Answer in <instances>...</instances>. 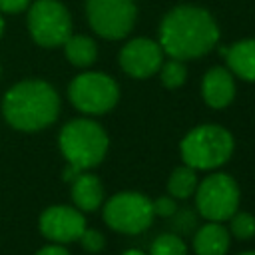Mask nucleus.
<instances>
[{
  "mask_svg": "<svg viewBox=\"0 0 255 255\" xmlns=\"http://www.w3.org/2000/svg\"><path fill=\"white\" fill-rule=\"evenodd\" d=\"M151 205H153V215H159V217H171L177 209L173 197H157L155 201H151Z\"/></svg>",
  "mask_w": 255,
  "mask_h": 255,
  "instance_id": "nucleus-22",
  "label": "nucleus"
},
{
  "mask_svg": "<svg viewBox=\"0 0 255 255\" xmlns=\"http://www.w3.org/2000/svg\"><path fill=\"white\" fill-rule=\"evenodd\" d=\"M28 30L38 46H62L72 34L70 12L58 0H36L28 8Z\"/></svg>",
  "mask_w": 255,
  "mask_h": 255,
  "instance_id": "nucleus-8",
  "label": "nucleus"
},
{
  "mask_svg": "<svg viewBox=\"0 0 255 255\" xmlns=\"http://www.w3.org/2000/svg\"><path fill=\"white\" fill-rule=\"evenodd\" d=\"M195 207L207 221H227L239 207V185L227 173H211L195 187Z\"/></svg>",
  "mask_w": 255,
  "mask_h": 255,
  "instance_id": "nucleus-7",
  "label": "nucleus"
},
{
  "mask_svg": "<svg viewBox=\"0 0 255 255\" xmlns=\"http://www.w3.org/2000/svg\"><path fill=\"white\" fill-rule=\"evenodd\" d=\"M122 255H145V253L139 251V249H128V251H124Z\"/></svg>",
  "mask_w": 255,
  "mask_h": 255,
  "instance_id": "nucleus-26",
  "label": "nucleus"
},
{
  "mask_svg": "<svg viewBox=\"0 0 255 255\" xmlns=\"http://www.w3.org/2000/svg\"><path fill=\"white\" fill-rule=\"evenodd\" d=\"M149 255H187V245L175 233H161L151 241Z\"/></svg>",
  "mask_w": 255,
  "mask_h": 255,
  "instance_id": "nucleus-19",
  "label": "nucleus"
},
{
  "mask_svg": "<svg viewBox=\"0 0 255 255\" xmlns=\"http://www.w3.org/2000/svg\"><path fill=\"white\" fill-rule=\"evenodd\" d=\"M161 64H163V50L159 42L149 38H133L120 52L122 70L137 80L153 76L155 72H159Z\"/></svg>",
  "mask_w": 255,
  "mask_h": 255,
  "instance_id": "nucleus-11",
  "label": "nucleus"
},
{
  "mask_svg": "<svg viewBox=\"0 0 255 255\" xmlns=\"http://www.w3.org/2000/svg\"><path fill=\"white\" fill-rule=\"evenodd\" d=\"M233 135L217 124H203L185 133L179 153L185 165L193 169H215L229 161L233 153Z\"/></svg>",
  "mask_w": 255,
  "mask_h": 255,
  "instance_id": "nucleus-4",
  "label": "nucleus"
},
{
  "mask_svg": "<svg viewBox=\"0 0 255 255\" xmlns=\"http://www.w3.org/2000/svg\"><path fill=\"white\" fill-rule=\"evenodd\" d=\"M28 4H30V0H0V12L18 14V12L26 10Z\"/></svg>",
  "mask_w": 255,
  "mask_h": 255,
  "instance_id": "nucleus-23",
  "label": "nucleus"
},
{
  "mask_svg": "<svg viewBox=\"0 0 255 255\" xmlns=\"http://www.w3.org/2000/svg\"><path fill=\"white\" fill-rule=\"evenodd\" d=\"M38 225L46 239L64 245L80 239L82 231L86 229V219L78 207L50 205L42 211Z\"/></svg>",
  "mask_w": 255,
  "mask_h": 255,
  "instance_id": "nucleus-10",
  "label": "nucleus"
},
{
  "mask_svg": "<svg viewBox=\"0 0 255 255\" xmlns=\"http://www.w3.org/2000/svg\"><path fill=\"white\" fill-rule=\"evenodd\" d=\"M151 201L137 191H120L112 195L104 205V221L110 229L126 235H137L145 231L153 221Z\"/></svg>",
  "mask_w": 255,
  "mask_h": 255,
  "instance_id": "nucleus-6",
  "label": "nucleus"
},
{
  "mask_svg": "<svg viewBox=\"0 0 255 255\" xmlns=\"http://www.w3.org/2000/svg\"><path fill=\"white\" fill-rule=\"evenodd\" d=\"M36 255H70L66 247H62L60 243H52V245H46L42 249L36 251Z\"/></svg>",
  "mask_w": 255,
  "mask_h": 255,
  "instance_id": "nucleus-24",
  "label": "nucleus"
},
{
  "mask_svg": "<svg viewBox=\"0 0 255 255\" xmlns=\"http://www.w3.org/2000/svg\"><path fill=\"white\" fill-rule=\"evenodd\" d=\"M239 255H255V251H243V253H239Z\"/></svg>",
  "mask_w": 255,
  "mask_h": 255,
  "instance_id": "nucleus-28",
  "label": "nucleus"
},
{
  "mask_svg": "<svg viewBox=\"0 0 255 255\" xmlns=\"http://www.w3.org/2000/svg\"><path fill=\"white\" fill-rule=\"evenodd\" d=\"M219 54L225 56L229 72L245 82H255V38H245L225 46L219 50Z\"/></svg>",
  "mask_w": 255,
  "mask_h": 255,
  "instance_id": "nucleus-13",
  "label": "nucleus"
},
{
  "mask_svg": "<svg viewBox=\"0 0 255 255\" xmlns=\"http://www.w3.org/2000/svg\"><path fill=\"white\" fill-rule=\"evenodd\" d=\"M229 243V231L221 225V221H209L201 225L193 235L195 255H225Z\"/></svg>",
  "mask_w": 255,
  "mask_h": 255,
  "instance_id": "nucleus-15",
  "label": "nucleus"
},
{
  "mask_svg": "<svg viewBox=\"0 0 255 255\" xmlns=\"http://www.w3.org/2000/svg\"><path fill=\"white\" fill-rule=\"evenodd\" d=\"M159 76H161V84L169 90H175V88H181L187 80V68L183 64V60H167L159 66Z\"/></svg>",
  "mask_w": 255,
  "mask_h": 255,
  "instance_id": "nucleus-18",
  "label": "nucleus"
},
{
  "mask_svg": "<svg viewBox=\"0 0 255 255\" xmlns=\"http://www.w3.org/2000/svg\"><path fill=\"white\" fill-rule=\"evenodd\" d=\"M86 16L98 36L122 40L133 30L137 8L133 0H86Z\"/></svg>",
  "mask_w": 255,
  "mask_h": 255,
  "instance_id": "nucleus-9",
  "label": "nucleus"
},
{
  "mask_svg": "<svg viewBox=\"0 0 255 255\" xmlns=\"http://www.w3.org/2000/svg\"><path fill=\"white\" fill-rule=\"evenodd\" d=\"M62 46H64L68 62L76 68H88L98 58V46L90 36H82V34L72 36L70 34Z\"/></svg>",
  "mask_w": 255,
  "mask_h": 255,
  "instance_id": "nucleus-16",
  "label": "nucleus"
},
{
  "mask_svg": "<svg viewBox=\"0 0 255 255\" xmlns=\"http://www.w3.org/2000/svg\"><path fill=\"white\" fill-rule=\"evenodd\" d=\"M78 173H82V169H78L76 165H72V163H68L66 165V169L62 171V177H64V181H72Z\"/></svg>",
  "mask_w": 255,
  "mask_h": 255,
  "instance_id": "nucleus-25",
  "label": "nucleus"
},
{
  "mask_svg": "<svg viewBox=\"0 0 255 255\" xmlns=\"http://www.w3.org/2000/svg\"><path fill=\"white\" fill-rule=\"evenodd\" d=\"M2 32H4V18H2V14H0V36H2Z\"/></svg>",
  "mask_w": 255,
  "mask_h": 255,
  "instance_id": "nucleus-27",
  "label": "nucleus"
},
{
  "mask_svg": "<svg viewBox=\"0 0 255 255\" xmlns=\"http://www.w3.org/2000/svg\"><path fill=\"white\" fill-rule=\"evenodd\" d=\"M201 96L203 102L213 110L227 108L235 98L233 74L223 66H213L207 70L201 80Z\"/></svg>",
  "mask_w": 255,
  "mask_h": 255,
  "instance_id": "nucleus-12",
  "label": "nucleus"
},
{
  "mask_svg": "<svg viewBox=\"0 0 255 255\" xmlns=\"http://www.w3.org/2000/svg\"><path fill=\"white\" fill-rule=\"evenodd\" d=\"M58 143L66 161L84 171L104 161L110 139L106 129L98 122L88 118H78L62 128Z\"/></svg>",
  "mask_w": 255,
  "mask_h": 255,
  "instance_id": "nucleus-3",
  "label": "nucleus"
},
{
  "mask_svg": "<svg viewBox=\"0 0 255 255\" xmlns=\"http://www.w3.org/2000/svg\"><path fill=\"white\" fill-rule=\"evenodd\" d=\"M72 201L80 211H96L104 201V185L94 173H78L72 181Z\"/></svg>",
  "mask_w": 255,
  "mask_h": 255,
  "instance_id": "nucleus-14",
  "label": "nucleus"
},
{
  "mask_svg": "<svg viewBox=\"0 0 255 255\" xmlns=\"http://www.w3.org/2000/svg\"><path fill=\"white\" fill-rule=\"evenodd\" d=\"M68 98L82 114L102 116L118 104L120 88L116 80L104 72H84L70 82Z\"/></svg>",
  "mask_w": 255,
  "mask_h": 255,
  "instance_id": "nucleus-5",
  "label": "nucleus"
},
{
  "mask_svg": "<svg viewBox=\"0 0 255 255\" xmlns=\"http://www.w3.org/2000/svg\"><path fill=\"white\" fill-rule=\"evenodd\" d=\"M197 187V177H195V169L189 165H181L175 167L167 179V191L171 197L175 199H185L189 197Z\"/></svg>",
  "mask_w": 255,
  "mask_h": 255,
  "instance_id": "nucleus-17",
  "label": "nucleus"
},
{
  "mask_svg": "<svg viewBox=\"0 0 255 255\" xmlns=\"http://www.w3.org/2000/svg\"><path fill=\"white\" fill-rule=\"evenodd\" d=\"M229 221H231V233L237 237V239H251L253 235H255V217L251 215V213H247V211H235L231 217H229Z\"/></svg>",
  "mask_w": 255,
  "mask_h": 255,
  "instance_id": "nucleus-20",
  "label": "nucleus"
},
{
  "mask_svg": "<svg viewBox=\"0 0 255 255\" xmlns=\"http://www.w3.org/2000/svg\"><path fill=\"white\" fill-rule=\"evenodd\" d=\"M219 40L215 18L201 6L181 4L171 8L159 24V46L175 60L205 56Z\"/></svg>",
  "mask_w": 255,
  "mask_h": 255,
  "instance_id": "nucleus-1",
  "label": "nucleus"
},
{
  "mask_svg": "<svg viewBox=\"0 0 255 255\" xmlns=\"http://www.w3.org/2000/svg\"><path fill=\"white\" fill-rule=\"evenodd\" d=\"M78 241L82 243V247H84L88 253H100V251L106 247L104 235H102L100 231H96V229H84Z\"/></svg>",
  "mask_w": 255,
  "mask_h": 255,
  "instance_id": "nucleus-21",
  "label": "nucleus"
},
{
  "mask_svg": "<svg viewBox=\"0 0 255 255\" xmlns=\"http://www.w3.org/2000/svg\"><path fill=\"white\" fill-rule=\"evenodd\" d=\"M58 114V92L44 80L18 82L2 100V116L18 131H40L54 124Z\"/></svg>",
  "mask_w": 255,
  "mask_h": 255,
  "instance_id": "nucleus-2",
  "label": "nucleus"
}]
</instances>
